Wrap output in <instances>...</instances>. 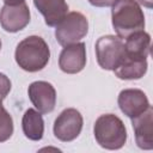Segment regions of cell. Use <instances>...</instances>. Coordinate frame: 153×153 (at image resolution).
<instances>
[{
    "label": "cell",
    "instance_id": "obj_1",
    "mask_svg": "<svg viewBox=\"0 0 153 153\" xmlns=\"http://www.w3.org/2000/svg\"><path fill=\"white\" fill-rule=\"evenodd\" d=\"M112 26L120 38L145 29V14L136 0H118L111 10Z\"/></svg>",
    "mask_w": 153,
    "mask_h": 153
},
{
    "label": "cell",
    "instance_id": "obj_2",
    "mask_svg": "<svg viewBox=\"0 0 153 153\" xmlns=\"http://www.w3.org/2000/svg\"><path fill=\"white\" fill-rule=\"evenodd\" d=\"M14 59L22 69L31 73L38 72L48 65L50 49L42 37L29 36L18 43Z\"/></svg>",
    "mask_w": 153,
    "mask_h": 153
},
{
    "label": "cell",
    "instance_id": "obj_3",
    "mask_svg": "<svg viewBox=\"0 0 153 153\" xmlns=\"http://www.w3.org/2000/svg\"><path fill=\"white\" fill-rule=\"evenodd\" d=\"M97 143L105 149H120L127 141V129L120 117L114 114L100 115L93 127Z\"/></svg>",
    "mask_w": 153,
    "mask_h": 153
},
{
    "label": "cell",
    "instance_id": "obj_4",
    "mask_svg": "<svg viewBox=\"0 0 153 153\" xmlns=\"http://www.w3.org/2000/svg\"><path fill=\"white\" fill-rule=\"evenodd\" d=\"M126 45L122 38L106 35L96 42V56L98 65L105 71H114L126 56Z\"/></svg>",
    "mask_w": 153,
    "mask_h": 153
},
{
    "label": "cell",
    "instance_id": "obj_5",
    "mask_svg": "<svg viewBox=\"0 0 153 153\" xmlns=\"http://www.w3.org/2000/svg\"><path fill=\"white\" fill-rule=\"evenodd\" d=\"M88 32V20L80 12L67 13L56 25L55 37L61 45L79 42Z\"/></svg>",
    "mask_w": 153,
    "mask_h": 153
},
{
    "label": "cell",
    "instance_id": "obj_6",
    "mask_svg": "<svg viewBox=\"0 0 153 153\" xmlns=\"http://www.w3.org/2000/svg\"><path fill=\"white\" fill-rule=\"evenodd\" d=\"M82 124V116L76 109H65L54 122V135L62 142L73 141L81 133Z\"/></svg>",
    "mask_w": 153,
    "mask_h": 153
},
{
    "label": "cell",
    "instance_id": "obj_7",
    "mask_svg": "<svg viewBox=\"0 0 153 153\" xmlns=\"http://www.w3.org/2000/svg\"><path fill=\"white\" fill-rule=\"evenodd\" d=\"M30 23L29 6L23 2L5 4L0 10V25L7 32H18Z\"/></svg>",
    "mask_w": 153,
    "mask_h": 153
},
{
    "label": "cell",
    "instance_id": "obj_8",
    "mask_svg": "<svg viewBox=\"0 0 153 153\" xmlns=\"http://www.w3.org/2000/svg\"><path fill=\"white\" fill-rule=\"evenodd\" d=\"M29 98L41 114H49L56 104V91L48 81H33L27 88Z\"/></svg>",
    "mask_w": 153,
    "mask_h": 153
},
{
    "label": "cell",
    "instance_id": "obj_9",
    "mask_svg": "<svg viewBox=\"0 0 153 153\" xmlns=\"http://www.w3.org/2000/svg\"><path fill=\"white\" fill-rule=\"evenodd\" d=\"M85 43L76 42L65 45L59 56V67L67 74L81 72L86 66V48Z\"/></svg>",
    "mask_w": 153,
    "mask_h": 153
},
{
    "label": "cell",
    "instance_id": "obj_10",
    "mask_svg": "<svg viewBox=\"0 0 153 153\" xmlns=\"http://www.w3.org/2000/svg\"><path fill=\"white\" fill-rule=\"evenodd\" d=\"M117 103L121 111L129 118L142 114L149 106V102L146 93L139 88L122 90L118 94Z\"/></svg>",
    "mask_w": 153,
    "mask_h": 153
},
{
    "label": "cell",
    "instance_id": "obj_11",
    "mask_svg": "<svg viewBox=\"0 0 153 153\" xmlns=\"http://www.w3.org/2000/svg\"><path fill=\"white\" fill-rule=\"evenodd\" d=\"M135 141L139 148L149 151L153 148V109L149 105L146 111L131 118Z\"/></svg>",
    "mask_w": 153,
    "mask_h": 153
},
{
    "label": "cell",
    "instance_id": "obj_12",
    "mask_svg": "<svg viewBox=\"0 0 153 153\" xmlns=\"http://www.w3.org/2000/svg\"><path fill=\"white\" fill-rule=\"evenodd\" d=\"M147 57H135L126 53L124 59L114 69L115 75L122 80H137L141 79L147 72Z\"/></svg>",
    "mask_w": 153,
    "mask_h": 153
},
{
    "label": "cell",
    "instance_id": "obj_13",
    "mask_svg": "<svg viewBox=\"0 0 153 153\" xmlns=\"http://www.w3.org/2000/svg\"><path fill=\"white\" fill-rule=\"evenodd\" d=\"M33 4L48 26H56L68 12L66 0H33Z\"/></svg>",
    "mask_w": 153,
    "mask_h": 153
},
{
    "label": "cell",
    "instance_id": "obj_14",
    "mask_svg": "<svg viewBox=\"0 0 153 153\" xmlns=\"http://www.w3.org/2000/svg\"><path fill=\"white\" fill-rule=\"evenodd\" d=\"M22 128L24 135L32 141H39L44 133V121L42 114L35 109H27L23 115Z\"/></svg>",
    "mask_w": 153,
    "mask_h": 153
},
{
    "label": "cell",
    "instance_id": "obj_15",
    "mask_svg": "<svg viewBox=\"0 0 153 153\" xmlns=\"http://www.w3.org/2000/svg\"><path fill=\"white\" fill-rule=\"evenodd\" d=\"M124 45L128 55L135 57H147L151 49V36L143 30L134 32L126 38Z\"/></svg>",
    "mask_w": 153,
    "mask_h": 153
},
{
    "label": "cell",
    "instance_id": "obj_16",
    "mask_svg": "<svg viewBox=\"0 0 153 153\" xmlns=\"http://www.w3.org/2000/svg\"><path fill=\"white\" fill-rule=\"evenodd\" d=\"M13 134V120L0 102V142L7 141Z\"/></svg>",
    "mask_w": 153,
    "mask_h": 153
},
{
    "label": "cell",
    "instance_id": "obj_17",
    "mask_svg": "<svg viewBox=\"0 0 153 153\" xmlns=\"http://www.w3.org/2000/svg\"><path fill=\"white\" fill-rule=\"evenodd\" d=\"M11 80L7 75L0 72V102H2L11 91Z\"/></svg>",
    "mask_w": 153,
    "mask_h": 153
},
{
    "label": "cell",
    "instance_id": "obj_18",
    "mask_svg": "<svg viewBox=\"0 0 153 153\" xmlns=\"http://www.w3.org/2000/svg\"><path fill=\"white\" fill-rule=\"evenodd\" d=\"M117 1L118 0H88V2L96 7H112Z\"/></svg>",
    "mask_w": 153,
    "mask_h": 153
},
{
    "label": "cell",
    "instance_id": "obj_19",
    "mask_svg": "<svg viewBox=\"0 0 153 153\" xmlns=\"http://www.w3.org/2000/svg\"><path fill=\"white\" fill-rule=\"evenodd\" d=\"M137 2L143 5L147 8H152L153 7V0H137Z\"/></svg>",
    "mask_w": 153,
    "mask_h": 153
},
{
    "label": "cell",
    "instance_id": "obj_20",
    "mask_svg": "<svg viewBox=\"0 0 153 153\" xmlns=\"http://www.w3.org/2000/svg\"><path fill=\"white\" fill-rule=\"evenodd\" d=\"M24 0H4L5 4H18V2H23Z\"/></svg>",
    "mask_w": 153,
    "mask_h": 153
},
{
    "label": "cell",
    "instance_id": "obj_21",
    "mask_svg": "<svg viewBox=\"0 0 153 153\" xmlns=\"http://www.w3.org/2000/svg\"><path fill=\"white\" fill-rule=\"evenodd\" d=\"M0 50H1V41H0Z\"/></svg>",
    "mask_w": 153,
    "mask_h": 153
}]
</instances>
